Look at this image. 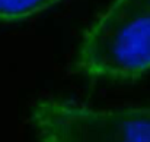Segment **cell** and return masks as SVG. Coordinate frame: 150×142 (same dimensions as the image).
<instances>
[{
	"mask_svg": "<svg viewBox=\"0 0 150 142\" xmlns=\"http://www.w3.org/2000/svg\"><path fill=\"white\" fill-rule=\"evenodd\" d=\"M73 70L128 81L150 70V0H114L84 32Z\"/></svg>",
	"mask_w": 150,
	"mask_h": 142,
	"instance_id": "1",
	"label": "cell"
},
{
	"mask_svg": "<svg viewBox=\"0 0 150 142\" xmlns=\"http://www.w3.org/2000/svg\"><path fill=\"white\" fill-rule=\"evenodd\" d=\"M38 142H150V107L98 110L44 98L31 107Z\"/></svg>",
	"mask_w": 150,
	"mask_h": 142,
	"instance_id": "2",
	"label": "cell"
},
{
	"mask_svg": "<svg viewBox=\"0 0 150 142\" xmlns=\"http://www.w3.org/2000/svg\"><path fill=\"white\" fill-rule=\"evenodd\" d=\"M61 0H0V22L32 18L54 7Z\"/></svg>",
	"mask_w": 150,
	"mask_h": 142,
	"instance_id": "3",
	"label": "cell"
}]
</instances>
